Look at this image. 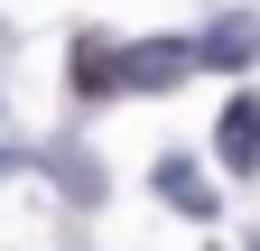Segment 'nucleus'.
<instances>
[{"instance_id":"nucleus-5","label":"nucleus","mask_w":260,"mask_h":251,"mask_svg":"<svg viewBox=\"0 0 260 251\" xmlns=\"http://www.w3.org/2000/svg\"><path fill=\"white\" fill-rule=\"evenodd\" d=\"M75 93H121V56H112L103 38L75 47Z\"/></svg>"},{"instance_id":"nucleus-4","label":"nucleus","mask_w":260,"mask_h":251,"mask_svg":"<svg viewBox=\"0 0 260 251\" xmlns=\"http://www.w3.org/2000/svg\"><path fill=\"white\" fill-rule=\"evenodd\" d=\"M158 196L177 214H195V224H214V186L195 177V159H158Z\"/></svg>"},{"instance_id":"nucleus-6","label":"nucleus","mask_w":260,"mask_h":251,"mask_svg":"<svg viewBox=\"0 0 260 251\" xmlns=\"http://www.w3.org/2000/svg\"><path fill=\"white\" fill-rule=\"evenodd\" d=\"M251 251H260V242H251Z\"/></svg>"},{"instance_id":"nucleus-3","label":"nucleus","mask_w":260,"mask_h":251,"mask_svg":"<svg viewBox=\"0 0 260 251\" xmlns=\"http://www.w3.org/2000/svg\"><path fill=\"white\" fill-rule=\"evenodd\" d=\"M251 56H260V28L251 19H214L205 38H195V66H223V75H233V66H251Z\"/></svg>"},{"instance_id":"nucleus-1","label":"nucleus","mask_w":260,"mask_h":251,"mask_svg":"<svg viewBox=\"0 0 260 251\" xmlns=\"http://www.w3.org/2000/svg\"><path fill=\"white\" fill-rule=\"evenodd\" d=\"M195 75V38H140L121 47V93H168Z\"/></svg>"},{"instance_id":"nucleus-2","label":"nucleus","mask_w":260,"mask_h":251,"mask_svg":"<svg viewBox=\"0 0 260 251\" xmlns=\"http://www.w3.org/2000/svg\"><path fill=\"white\" fill-rule=\"evenodd\" d=\"M214 159L233 168V177H260V93H233L214 121Z\"/></svg>"}]
</instances>
